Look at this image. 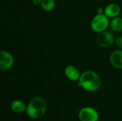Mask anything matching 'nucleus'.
I'll use <instances>...</instances> for the list:
<instances>
[{"mask_svg": "<svg viewBox=\"0 0 122 121\" xmlns=\"http://www.w3.org/2000/svg\"><path fill=\"white\" fill-rule=\"evenodd\" d=\"M79 86L89 92H94L99 89L102 81L98 73L95 71L88 70L82 73L79 80Z\"/></svg>", "mask_w": 122, "mask_h": 121, "instance_id": "obj_1", "label": "nucleus"}, {"mask_svg": "<svg viewBox=\"0 0 122 121\" xmlns=\"http://www.w3.org/2000/svg\"><path fill=\"white\" fill-rule=\"evenodd\" d=\"M47 110V103L44 98L36 96L33 98L27 104L26 113L31 119H39L43 117Z\"/></svg>", "mask_w": 122, "mask_h": 121, "instance_id": "obj_2", "label": "nucleus"}, {"mask_svg": "<svg viewBox=\"0 0 122 121\" xmlns=\"http://www.w3.org/2000/svg\"><path fill=\"white\" fill-rule=\"evenodd\" d=\"M109 18L104 14H97L91 21L92 29L97 33H101L106 31L109 26Z\"/></svg>", "mask_w": 122, "mask_h": 121, "instance_id": "obj_3", "label": "nucleus"}, {"mask_svg": "<svg viewBox=\"0 0 122 121\" xmlns=\"http://www.w3.org/2000/svg\"><path fill=\"white\" fill-rule=\"evenodd\" d=\"M80 121H98L99 114L98 111L92 107L82 108L78 114Z\"/></svg>", "mask_w": 122, "mask_h": 121, "instance_id": "obj_4", "label": "nucleus"}, {"mask_svg": "<svg viewBox=\"0 0 122 121\" xmlns=\"http://www.w3.org/2000/svg\"><path fill=\"white\" fill-rule=\"evenodd\" d=\"M115 42V39L114 35L107 31L99 33L97 37V43L102 48H109L111 47Z\"/></svg>", "mask_w": 122, "mask_h": 121, "instance_id": "obj_5", "label": "nucleus"}, {"mask_svg": "<svg viewBox=\"0 0 122 121\" xmlns=\"http://www.w3.org/2000/svg\"><path fill=\"white\" fill-rule=\"evenodd\" d=\"M13 56L6 51H0V68L1 71L9 70L14 65Z\"/></svg>", "mask_w": 122, "mask_h": 121, "instance_id": "obj_6", "label": "nucleus"}, {"mask_svg": "<svg viewBox=\"0 0 122 121\" xmlns=\"http://www.w3.org/2000/svg\"><path fill=\"white\" fill-rule=\"evenodd\" d=\"M111 64L117 69H122V49L114 51L109 57Z\"/></svg>", "mask_w": 122, "mask_h": 121, "instance_id": "obj_7", "label": "nucleus"}, {"mask_svg": "<svg viewBox=\"0 0 122 121\" xmlns=\"http://www.w3.org/2000/svg\"><path fill=\"white\" fill-rule=\"evenodd\" d=\"M64 73L66 78L72 81H79L81 76L79 69L73 65L66 66L64 69Z\"/></svg>", "mask_w": 122, "mask_h": 121, "instance_id": "obj_8", "label": "nucleus"}, {"mask_svg": "<svg viewBox=\"0 0 122 121\" xmlns=\"http://www.w3.org/2000/svg\"><path fill=\"white\" fill-rule=\"evenodd\" d=\"M121 13V7L117 4H109L104 8V14L109 19L119 16Z\"/></svg>", "mask_w": 122, "mask_h": 121, "instance_id": "obj_9", "label": "nucleus"}, {"mask_svg": "<svg viewBox=\"0 0 122 121\" xmlns=\"http://www.w3.org/2000/svg\"><path fill=\"white\" fill-rule=\"evenodd\" d=\"M11 109L16 113H21L26 112V106L20 100H14L11 103Z\"/></svg>", "mask_w": 122, "mask_h": 121, "instance_id": "obj_10", "label": "nucleus"}, {"mask_svg": "<svg viewBox=\"0 0 122 121\" xmlns=\"http://www.w3.org/2000/svg\"><path fill=\"white\" fill-rule=\"evenodd\" d=\"M109 26L111 29L115 32H119L122 31V18L117 16L112 19Z\"/></svg>", "mask_w": 122, "mask_h": 121, "instance_id": "obj_11", "label": "nucleus"}, {"mask_svg": "<svg viewBox=\"0 0 122 121\" xmlns=\"http://www.w3.org/2000/svg\"><path fill=\"white\" fill-rule=\"evenodd\" d=\"M56 6V2L54 0H42L41 7L46 11H51Z\"/></svg>", "mask_w": 122, "mask_h": 121, "instance_id": "obj_12", "label": "nucleus"}, {"mask_svg": "<svg viewBox=\"0 0 122 121\" xmlns=\"http://www.w3.org/2000/svg\"><path fill=\"white\" fill-rule=\"evenodd\" d=\"M115 44L119 49H122V36H119L115 39Z\"/></svg>", "mask_w": 122, "mask_h": 121, "instance_id": "obj_13", "label": "nucleus"}, {"mask_svg": "<svg viewBox=\"0 0 122 121\" xmlns=\"http://www.w3.org/2000/svg\"><path fill=\"white\" fill-rule=\"evenodd\" d=\"M41 1L42 0H32V4L34 5V6H41Z\"/></svg>", "mask_w": 122, "mask_h": 121, "instance_id": "obj_14", "label": "nucleus"}, {"mask_svg": "<svg viewBox=\"0 0 122 121\" xmlns=\"http://www.w3.org/2000/svg\"><path fill=\"white\" fill-rule=\"evenodd\" d=\"M97 14H104V9H103L102 7H99L97 9Z\"/></svg>", "mask_w": 122, "mask_h": 121, "instance_id": "obj_15", "label": "nucleus"}]
</instances>
